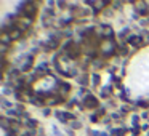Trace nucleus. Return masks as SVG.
<instances>
[{
  "mask_svg": "<svg viewBox=\"0 0 149 136\" xmlns=\"http://www.w3.org/2000/svg\"><path fill=\"white\" fill-rule=\"evenodd\" d=\"M124 85L130 98H149V46L139 50L130 59Z\"/></svg>",
  "mask_w": 149,
  "mask_h": 136,
  "instance_id": "f257e3e1",
  "label": "nucleus"
}]
</instances>
